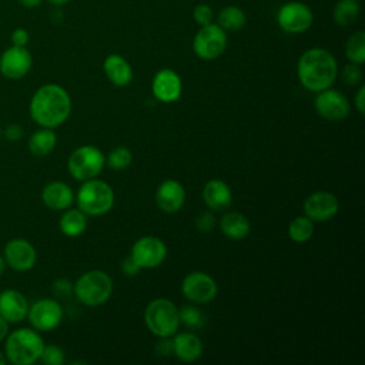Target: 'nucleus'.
I'll return each instance as SVG.
<instances>
[{"label":"nucleus","instance_id":"6","mask_svg":"<svg viewBox=\"0 0 365 365\" xmlns=\"http://www.w3.org/2000/svg\"><path fill=\"white\" fill-rule=\"evenodd\" d=\"M144 322L158 338H171L180 328L178 308L167 298H157L147 305L144 311Z\"/></svg>","mask_w":365,"mask_h":365},{"label":"nucleus","instance_id":"18","mask_svg":"<svg viewBox=\"0 0 365 365\" xmlns=\"http://www.w3.org/2000/svg\"><path fill=\"white\" fill-rule=\"evenodd\" d=\"M29 301L23 292L14 288H7L0 292V315L9 324H20L26 319Z\"/></svg>","mask_w":365,"mask_h":365},{"label":"nucleus","instance_id":"17","mask_svg":"<svg viewBox=\"0 0 365 365\" xmlns=\"http://www.w3.org/2000/svg\"><path fill=\"white\" fill-rule=\"evenodd\" d=\"M151 90L158 101L174 103L181 97L182 81L174 70L163 68L155 73L151 83Z\"/></svg>","mask_w":365,"mask_h":365},{"label":"nucleus","instance_id":"40","mask_svg":"<svg viewBox=\"0 0 365 365\" xmlns=\"http://www.w3.org/2000/svg\"><path fill=\"white\" fill-rule=\"evenodd\" d=\"M121 271H123V274H124V275L135 277V275H138V274H140L141 268H140V267L133 261V258H131V257H128V258L123 259V262H121Z\"/></svg>","mask_w":365,"mask_h":365},{"label":"nucleus","instance_id":"26","mask_svg":"<svg viewBox=\"0 0 365 365\" xmlns=\"http://www.w3.org/2000/svg\"><path fill=\"white\" fill-rule=\"evenodd\" d=\"M58 228L66 237H78L87 228V215L78 208H67L58 220Z\"/></svg>","mask_w":365,"mask_h":365},{"label":"nucleus","instance_id":"4","mask_svg":"<svg viewBox=\"0 0 365 365\" xmlns=\"http://www.w3.org/2000/svg\"><path fill=\"white\" fill-rule=\"evenodd\" d=\"M76 201L78 210L87 217H98L108 212L114 205V191L106 181L86 180L77 191Z\"/></svg>","mask_w":365,"mask_h":365},{"label":"nucleus","instance_id":"12","mask_svg":"<svg viewBox=\"0 0 365 365\" xmlns=\"http://www.w3.org/2000/svg\"><path fill=\"white\" fill-rule=\"evenodd\" d=\"M130 257L141 269L155 268L165 259L167 247L158 237L145 235L133 244Z\"/></svg>","mask_w":365,"mask_h":365},{"label":"nucleus","instance_id":"10","mask_svg":"<svg viewBox=\"0 0 365 365\" xmlns=\"http://www.w3.org/2000/svg\"><path fill=\"white\" fill-rule=\"evenodd\" d=\"M26 319L36 331L50 332L61 324L63 308L54 298H40L29 305Z\"/></svg>","mask_w":365,"mask_h":365},{"label":"nucleus","instance_id":"28","mask_svg":"<svg viewBox=\"0 0 365 365\" xmlns=\"http://www.w3.org/2000/svg\"><path fill=\"white\" fill-rule=\"evenodd\" d=\"M359 11L358 0H338L332 9L334 23L339 27H348L356 21Z\"/></svg>","mask_w":365,"mask_h":365},{"label":"nucleus","instance_id":"37","mask_svg":"<svg viewBox=\"0 0 365 365\" xmlns=\"http://www.w3.org/2000/svg\"><path fill=\"white\" fill-rule=\"evenodd\" d=\"M195 225H197L198 231H201V232H210V231L214 228V225H215V217H214V214H212V212H208V211L201 212V214L197 217V220H195Z\"/></svg>","mask_w":365,"mask_h":365},{"label":"nucleus","instance_id":"24","mask_svg":"<svg viewBox=\"0 0 365 365\" xmlns=\"http://www.w3.org/2000/svg\"><path fill=\"white\" fill-rule=\"evenodd\" d=\"M57 144V135L54 128L40 127L29 137L27 147L34 157H46L51 154Z\"/></svg>","mask_w":365,"mask_h":365},{"label":"nucleus","instance_id":"5","mask_svg":"<svg viewBox=\"0 0 365 365\" xmlns=\"http://www.w3.org/2000/svg\"><path fill=\"white\" fill-rule=\"evenodd\" d=\"M113 292V281L110 275L100 269L84 272L74 284V297L87 307H98L104 304Z\"/></svg>","mask_w":365,"mask_h":365},{"label":"nucleus","instance_id":"7","mask_svg":"<svg viewBox=\"0 0 365 365\" xmlns=\"http://www.w3.org/2000/svg\"><path fill=\"white\" fill-rule=\"evenodd\" d=\"M106 164V157L96 145L77 147L67 160V168L74 180L86 181L96 178Z\"/></svg>","mask_w":365,"mask_h":365},{"label":"nucleus","instance_id":"42","mask_svg":"<svg viewBox=\"0 0 365 365\" xmlns=\"http://www.w3.org/2000/svg\"><path fill=\"white\" fill-rule=\"evenodd\" d=\"M355 107L359 114L365 113V86H361L355 94Z\"/></svg>","mask_w":365,"mask_h":365},{"label":"nucleus","instance_id":"16","mask_svg":"<svg viewBox=\"0 0 365 365\" xmlns=\"http://www.w3.org/2000/svg\"><path fill=\"white\" fill-rule=\"evenodd\" d=\"M339 210L338 198L329 191H317L304 201V214L311 221L324 222L335 217Z\"/></svg>","mask_w":365,"mask_h":365},{"label":"nucleus","instance_id":"46","mask_svg":"<svg viewBox=\"0 0 365 365\" xmlns=\"http://www.w3.org/2000/svg\"><path fill=\"white\" fill-rule=\"evenodd\" d=\"M4 271H6V261L3 258V254H0V278L3 277Z\"/></svg>","mask_w":365,"mask_h":365},{"label":"nucleus","instance_id":"23","mask_svg":"<svg viewBox=\"0 0 365 365\" xmlns=\"http://www.w3.org/2000/svg\"><path fill=\"white\" fill-rule=\"evenodd\" d=\"M173 354L182 362H194L202 354V342L192 332H180L173 339Z\"/></svg>","mask_w":365,"mask_h":365},{"label":"nucleus","instance_id":"11","mask_svg":"<svg viewBox=\"0 0 365 365\" xmlns=\"http://www.w3.org/2000/svg\"><path fill=\"white\" fill-rule=\"evenodd\" d=\"M1 254L6 261V267L17 272H27L33 269L37 262V251L26 238L9 240L4 244Z\"/></svg>","mask_w":365,"mask_h":365},{"label":"nucleus","instance_id":"48","mask_svg":"<svg viewBox=\"0 0 365 365\" xmlns=\"http://www.w3.org/2000/svg\"><path fill=\"white\" fill-rule=\"evenodd\" d=\"M1 134H3V127L0 125V138H1Z\"/></svg>","mask_w":365,"mask_h":365},{"label":"nucleus","instance_id":"44","mask_svg":"<svg viewBox=\"0 0 365 365\" xmlns=\"http://www.w3.org/2000/svg\"><path fill=\"white\" fill-rule=\"evenodd\" d=\"M17 1L26 9H36L43 3V0H17Z\"/></svg>","mask_w":365,"mask_h":365},{"label":"nucleus","instance_id":"38","mask_svg":"<svg viewBox=\"0 0 365 365\" xmlns=\"http://www.w3.org/2000/svg\"><path fill=\"white\" fill-rule=\"evenodd\" d=\"M23 135H24V130L17 123L9 124L6 128H3V134H1V137H4L7 141H11V143L20 141L23 138Z\"/></svg>","mask_w":365,"mask_h":365},{"label":"nucleus","instance_id":"2","mask_svg":"<svg viewBox=\"0 0 365 365\" xmlns=\"http://www.w3.org/2000/svg\"><path fill=\"white\" fill-rule=\"evenodd\" d=\"M297 74L307 90L318 93L332 86L338 76V64L331 51L312 47L301 54Z\"/></svg>","mask_w":365,"mask_h":365},{"label":"nucleus","instance_id":"45","mask_svg":"<svg viewBox=\"0 0 365 365\" xmlns=\"http://www.w3.org/2000/svg\"><path fill=\"white\" fill-rule=\"evenodd\" d=\"M50 4L58 7V6H63V4H67L70 0H47Z\"/></svg>","mask_w":365,"mask_h":365},{"label":"nucleus","instance_id":"47","mask_svg":"<svg viewBox=\"0 0 365 365\" xmlns=\"http://www.w3.org/2000/svg\"><path fill=\"white\" fill-rule=\"evenodd\" d=\"M7 361H6V356H4V352L0 349V365H4Z\"/></svg>","mask_w":365,"mask_h":365},{"label":"nucleus","instance_id":"15","mask_svg":"<svg viewBox=\"0 0 365 365\" xmlns=\"http://www.w3.org/2000/svg\"><path fill=\"white\" fill-rule=\"evenodd\" d=\"M315 110L325 120L339 121L349 114V103L338 90L325 88L315 97Z\"/></svg>","mask_w":365,"mask_h":365},{"label":"nucleus","instance_id":"22","mask_svg":"<svg viewBox=\"0 0 365 365\" xmlns=\"http://www.w3.org/2000/svg\"><path fill=\"white\" fill-rule=\"evenodd\" d=\"M103 70L110 80L117 87H124L133 80V68L130 63L121 54H108L104 58Z\"/></svg>","mask_w":365,"mask_h":365},{"label":"nucleus","instance_id":"43","mask_svg":"<svg viewBox=\"0 0 365 365\" xmlns=\"http://www.w3.org/2000/svg\"><path fill=\"white\" fill-rule=\"evenodd\" d=\"M10 332V324L0 315V342H3Z\"/></svg>","mask_w":365,"mask_h":365},{"label":"nucleus","instance_id":"30","mask_svg":"<svg viewBox=\"0 0 365 365\" xmlns=\"http://www.w3.org/2000/svg\"><path fill=\"white\" fill-rule=\"evenodd\" d=\"M314 234V221L308 217H297L289 222L288 235L294 242H307Z\"/></svg>","mask_w":365,"mask_h":365},{"label":"nucleus","instance_id":"33","mask_svg":"<svg viewBox=\"0 0 365 365\" xmlns=\"http://www.w3.org/2000/svg\"><path fill=\"white\" fill-rule=\"evenodd\" d=\"M38 361L44 365H63L66 361V354L58 345H44Z\"/></svg>","mask_w":365,"mask_h":365},{"label":"nucleus","instance_id":"9","mask_svg":"<svg viewBox=\"0 0 365 365\" xmlns=\"http://www.w3.org/2000/svg\"><path fill=\"white\" fill-rule=\"evenodd\" d=\"M278 27L288 34H301L311 29L314 13L311 7L302 1H287L277 11Z\"/></svg>","mask_w":365,"mask_h":365},{"label":"nucleus","instance_id":"1","mask_svg":"<svg viewBox=\"0 0 365 365\" xmlns=\"http://www.w3.org/2000/svg\"><path fill=\"white\" fill-rule=\"evenodd\" d=\"M29 113L38 127L57 128L71 114V97L60 84H43L31 96Z\"/></svg>","mask_w":365,"mask_h":365},{"label":"nucleus","instance_id":"14","mask_svg":"<svg viewBox=\"0 0 365 365\" xmlns=\"http://www.w3.org/2000/svg\"><path fill=\"white\" fill-rule=\"evenodd\" d=\"M33 56L27 47L10 46L0 54V74L7 80H20L29 74Z\"/></svg>","mask_w":365,"mask_h":365},{"label":"nucleus","instance_id":"32","mask_svg":"<svg viewBox=\"0 0 365 365\" xmlns=\"http://www.w3.org/2000/svg\"><path fill=\"white\" fill-rule=\"evenodd\" d=\"M180 324H184L188 328L198 329L205 324V318L202 312L194 307V305H184L181 309H178Z\"/></svg>","mask_w":365,"mask_h":365},{"label":"nucleus","instance_id":"31","mask_svg":"<svg viewBox=\"0 0 365 365\" xmlns=\"http://www.w3.org/2000/svg\"><path fill=\"white\" fill-rule=\"evenodd\" d=\"M133 161V154L131 151L127 148V147H115L114 150L110 151L108 157L106 158V163L107 165L111 168V170H115V171H120V170H124L127 168Z\"/></svg>","mask_w":365,"mask_h":365},{"label":"nucleus","instance_id":"19","mask_svg":"<svg viewBox=\"0 0 365 365\" xmlns=\"http://www.w3.org/2000/svg\"><path fill=\"white\" fill-rule=\"evenodd\" d=\"M185 201V188L177 180H164L155 192V202L164 212L178 211Z\"/></svg>","mask_w":365,"mask_h":365},{"label":"nucleus","instance_id":"13","mask_svg":"<svg viewBox=\"0 0 365 365\" xmlns=\"http://www.w3.org/2000/svg\"><path fill=\"white\" fill-rule=\"evenodd\" d=\"M217 291L218 287L214 278L201 271L187 274L181 282L182 295L192 304H207L212 301Z\"/></svg>","mask_w":365,"mask_h":365},{"label":"nucleus","instance_id":"34","mask_svg":"<svg viewBox=\"0 0 365 365\" xmlns=\"http://www.w3.org/2000/svg\"><path fill=\"white\" fill-rule=\"evenodd\" d=\"M192 19L201 27L214 23V10L207 3H198L192 9Z\"/></svg>","mask_w":365,"mask_h":365},{"label":"nucleus","instance_id":"25","mask_svg":"<svg viewBox=\"0 0 365 365\" xmlns=\"http://www.w3.org/2000/svg\"><path fill=\"white\" fill-rule=\"evenodd\" d=\"M220 228L225 237L240 241V240H244L245 237H248V234L251 231V224L244 214L231 211V212H227L222 215V218L220 221Z\"/></svg>","mask_w":365,"mask_h":365},{"label":"nucleus","instance_id":"29","mask_svg":"<svg viewBox=\"0 0 365 365\" xmlns=\"http://www.w3.org/2000/svg\"><path fill=\"white\" fill-rule=\"evenodd\" d=\"M345 54L351 63L361 66L365 61V33L362 30H356L348 37Z\"/></svg>","mask_w":365,"mask_h":365},{"label":"nucleus","instance_id":"36","mask_svg":"<svg viewBox=\"0 0 365 365\" xmlns=\"http://www.w3.org/2000/svg\"><path fill=\"white\" fill-rule=\"evenodd\" d=\"M51 292L57 298H67L73 294V282L67 278H57L51 285Z\"/></svg>","mask_w":365,"mask_h":365},{"label":"nucleus","instance_id":"21","mask_svg":"<svg viewBox=\"0 0 365 365\" xmlns=\"http://www.w3.org/2000/svg\"><path fill=\"white\" fill-rule=\"evenodd\" d=\"M202 200L208 208L214 211H222L230 207L232 201L231 188L228 184L220 178H212L205 182L202 188Z\"/></svg>","mask_w":365,"mask_h":365},{"label":"nucleus","instance_id":"20","mask_svg":"<svg viewBox=\"0 0 365 365\" xmlns=\"http://www.w3.org/2000/svg\"><path fill=\"white\" fill-rule=\"evenodd\" d=\"M43 204L54 211H64L71 207L74 192L64 181H50L41 190Z\"/></svg>","mask_w":365,"mask_h":365},{"label":"nucleus","instance_id":"3","mask_svg":"<svg viewBox=\"0 0 365 365\" xmlns=\"http://www.w3.org/2000/svg\"><path fill=\"white\" fill-rule=\"evenodd\" d=\"M3 342L6 361L13 365H31L37 362L46 345L40 332L31 327L10 331Z\"/></svg>","mask_w":365,"mask_h":365},{"label":"nucleus","instance_id":"8","mask_svg":"<svg viewBox=\"0 0 365 365\" xmlns=\"http://www.w3.org/2000/svg\"><path fill=\"white\" fill-rule=\"evenodd\" d=\"M228 46L227 31H224L217 23L201 26L192 40V50L201 60L211 61L218 58Z\"/></svg>","mask_w":365,"mask_h":365},{"label":"nucleus","instance_id":"27","mask_svg":"<svg viewBox=\"0 0 365 365\" xmlns=\"http://www.w3.org/2000/svg\"><path fill=\"white\" fill-rule=\"evenodd\" d=\"M245 23H247V16L244 10L234 4L222 7L217 14V24L227 33L241 30L245 26Z\"/></svg>","mask_w":365,"mask_h":365},{"label":"nucleus","instance_id":"35","mask_svg":"<svg viewBox=\"0 0 365 365\" xmlns=\"http://www.w3.org/2000/svg\"><path fill=\"white\" fill-rule=\"evenodd\" d=\"M341 78L348 86L358 84L362 80V70H361L359 64H355L351 61L348 64H345L342 68V73H341Z\"/></svg>","mask_w":365,"mask_h":365},{"label":"nucleus","instance_id":"41","mask_svg":"<svg viewBox=\"0 0 365 365\" xmlns=\"http://www.w3.org/2000/svg\"><path fill=\"white\" fill-rule=\"evenodd\" d=\"M155 349L158 352V355H170L173 354V339H170V336H164L161 338V341L157 342Z\"/></svg>","mask_w":365,"mask_h":365},{"label":"nucleus","instance_id":"39","mask_svg":"<svg viewBox=\"0 0 365 365\" xmlns=\"http://www.w3.org/2000/svg\"><path fill=\"white\" fill-rule=\"evenodd\" d=\"M10 41H11V46L27 47V44L30 41V33L26 29H23V27H17V29H14L11 31Z\"/></svg>","mask_w":365,"mask_h":365}]
</instances>
